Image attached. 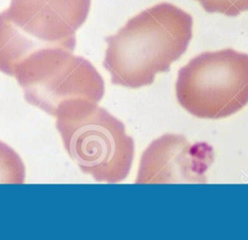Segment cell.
I'll return each instance as SVG.
<instances>
[{
    "label": "cell",
    "instance_id": "cell-4",
    "mask_svg": "<svg viewBox=\"0 0 248 240\" xmlns=\"http://www.w3.org/2000/svg\"><path fill=\"white\" fill-rule=\"evenodd\" d=\"M13 77L25 100L51 116L63 102L85 99L98 103L105 93L104 80L91 62L61 46L33 51L16 66Z\"/></svg>",
    "mask_w": 248,
    "mask_h": 240
},
{
    "label": "cell",
    "instance_id": "cell-3",
    "mask_svg": "<svg viewBox=\"0 0 248 240\" xmlns=\"http://www.w3.org/2000/svg\"><path fill=\"white\" fill-rule=\"evenodd\" d=\"M178 103L201 119L219 120L248 103V54L232 49L205 51L179 69Z\"/></svg>",
    "mask_w": 248,
    "mask_h": 240
},
{
    "label": "cell",
    "instance_id": "cell-2",
    "mask_svg": "<svg viewBox=\"0 0 248 240\" xmlns=\"http://www.w3.org/2000/svg\"><path fill=\"white\" fill-rule=\"evenodd\" d=\"M55 117L64 147L83 173L108 184L119 183L128 176L134 140L118 119L85 99L63 102Z\"/></svg>",
    "mask_w": 248,
    "mask_h": 240
},
{
    "label": "cell",
    "instance_id": "cell-6",
    "mask_svg": "<svg viewBox=\"0 0 248 240\" xmlns=\"http://www.w3.org/2000/svg\"><path fill=\"white\" fill-rule=\"evenodd\" d=\"M91 0H11L10 20L29 36L74 51L76 31L84 23Z\"/></svg>",
    "mask_w": 248,
    "mask_h": 240
},
{
    "label": "cell",
    "instance_id": "cell-8",
    "mask_svg": "<svg viewBox=\"0 0 248 240\" xmlns=\"http://www.w3.org/2000/svg\"><path fill=\"white\" fill-rule=\"evenodd\" d=\"M207 13L236 17L248 11V0H196Z\"/></svg>",
    "mask_w": 248,
    "mask_h": 240
},
{
    "label": "cell",
    "instance_id": "cell-1",
    "mask_svg": "<svg viewBox=\"0 0 248 240\" xmlns=\"http://www.w3.org/2000/svg\"><path fill=\"white\" fill-rule=\"evenodd\" d=\"M191 15L170 3H159L135 16L116 34L106 38L104 67L111 83L130 88L151 85L187 50Z\"/></svg>",
    "mask_w": 248,
    "mask_h": 240
},
{
    "label": "cell",
    "instance_id": "cell-5",
    "mask_svg": "<svg viewBox=\"0 0 248 240\" xmlns=\"http://www.w3.org/2000/svg\"><path fill=\"white\" fill-rule=\"evenodd\" d=\"M214 159L207 143H190L179 134H165L143 152L136 184L205 183Z\"/></svg>",
    "mask_w": 248,
    "mask_h": 240
},
{
    "label": "cell",
    "instance_id": "cell-7",
    "mask_svg": "<svg viewBox=\"0 0 248 240\" xmlns=\"http://www.w3.org/2000/svg\"><path fill=\"white\" fill-rule=\"evenodd\" d=\"M25 167L17 153L0 141V184H23Z\"/></svg>",
    "mask_w": 248,
    "mask_h": 240
}]
</instances>
